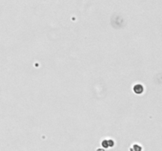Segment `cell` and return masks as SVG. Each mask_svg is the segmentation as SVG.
Here are the masks:
<instances>
[{
    "mask_svg": "<svg viewBox=\"0 0 162 151\" xmlns=\"http://www.w3.org/2000/svg\"><path fill=\"white\" fill-rule=\"evenodd\" d=\"M134 150H142V147L140 146L139 145H138V144H134Z\"/></svg>",
    "mask_w": 162,
    "mask_h": 151,
    "instance_id": "obj_3",
    "label": "cell"
},
{
    "mask_svg": "<svg viewBox=\"0 0 162 151\" xmlns=\"http://www.w3.org/2000/svg\"><path fill=\"white\" fill-rule=\"evenodd\" d=\"M133 91L136 94H141L144 92V87L142 84H135L133 87Z\"/></svg>",
    "mask_w": 162,
    "mask_h": 151,
    "instance_id": "obj_1",
    "label": "cell"
},
{
    "mask_svg": "<svg viewBox=\"0 0 162 151\" xmlns=\"http://www.w3.org/2000/svg\"><path fill=\"white\" fill-rule=\"evenodd\" d=\"M101 145L103 147H104L105 149H108L109 147V145H108V139H104V140H103L102 142H101Z\"/></svg>",
    "mask_w": 162,
    "mask_h": 151,
    "instance_id": "obj_2",
    "label": "cell"
}]
</instances>
